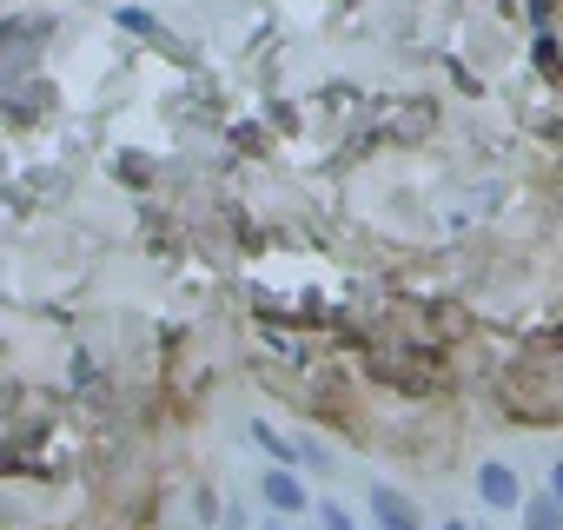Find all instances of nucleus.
I'll return each mask as SVG.
<instances>
[{"instance_id": "nucleus-1", "label": "nucleus", "mask_w": 563, "mask_h": 530, "mask_svg": "<svg viewBox=\"0 0 563 530\" xmlns=\"http://www.w3.org/2000/svg\"><path fill=\"white\" fill-rule=\"evenodd\" d=\"M477 497H484L490 510H517V504H523V484H517V471H510V464H497V457H490V464H477Z\"/></svg>"}, {"instance_id": "nucleus-2", "label": "nucleus", "mask_w": 563, "mask_h": 530, "mask_svg": "<svg viewBox=\"0 0 563 530\" xmlns=\"http://www.w3.org/2000/svg\"><path fill=\"white\" fill-rule=\"evenodd\" d=\"M258 497H265V510H278V517H299V510H306V484H299L286 464L258 477Z\"/></svg>"}, {"instance_id": "nucleus-3", "label": "nucleus", "mask_w": 563, "mask_h": 530, "mask_svg": "<svg viewBox=\"0 0 563 530\" xmlns=\"http://www.w3.org/2000/svg\"><path fill=\"white\" fill-rule=\"evenodd\" d=\"M372 523L378 530H418V504L391 484H372Z\"/></svg>"}, {"instance_id": "nucleus-4", "label": "nucleus", "mask_w": 563, "mask_h": 530, "mask_svg": "<svg viewBox=\"0 0 563 530\" xmlns=\"http://www.w3.org/2000/svg\"><path fill=\"white\" fill-rule=\"evenodd\" d=\"M523 530H563V504L550 497V484L523 497Z\"/></svg>"}, {"instance_id": "nucleus-5", "label": "nucleus", "mask_w": 563, "mask_h": 530, "mask_svg": "<svg viewBox=\"0 0 563 530\" xmlns=\"http://www.w3.org/2000/svg\"><path fill=\"white\" fill-rule=\"evenodd\" d=\"M252 444H258V451H272L278 464H292V457H306V444H292L286 431H278V424H252Z\"/></svg>"}, {"instance_id": "nucleus-6", "label": "nucleus", "mask_w": 563, "mask_h": 530, "mask_svg": "<svg viewBox=\"0 0 563 530\" xmlns=\"http://www.w3.org/2000/svg\"><path fill=\"white\" fill-rule=\"evenodd\" d=\"M319 530H358L345 504H319Z\"/></svg>"}, {"instance_id": "nucleus-7", "label": "nucleus", "mask_w": 563, "mask_h": 530, "mask_svg": "<svg viewBox=\"0 0 563 530\" xmlns=\"http://www.w3.org/2000/svg\"><path fill=\"white\" fill-rule=\"evenodd\" d=\"M550 497L563 504V464H550Z\"/></svg>"}, {"instance_id": "nucleus-8", "label": "nucleus", "mask_w": 563, "mask_h": 530, "mask_svg": "<svg viewBox=\"0 0 563 530\" xmlns=\"http://www.w3.org/2000/svg\"><path fill=\"white\" fill-rule=\"evenodd\" d=\"M438 530H471V523H457V517H451V523H438Z\"/></svg>"}]
</instances>
